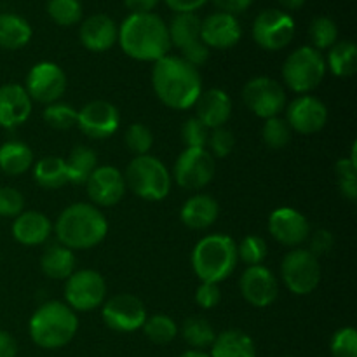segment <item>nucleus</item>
Segmentation results:
<instances>
[{
	"instance_id": "obj_1",
	"label": "nucleus",
	"mask_w": 357,
	"mask_h": 357,
	"mask_svg": "<svg viewBox=\"0 0 357 357\" xmlns=\"http://www.w3.org/2000/svg\"><path fill=\"white\" fill-rule=\"evenodd\" d=\"M152 87L157 100L171 110H188L204 91L197 66L174 54L153 63Z\"/></svg>"
},
{
	"instance_id": "obj_2",
	"label": "nucleus",
	"mask_w": 357,
	"mask_h": 357,
	"mask_svg": "<svg viewBox=\"0 0 357 357\" xmlns=\"http://www.w3.org/2000/svg\"><path fill=\"white\" fill-rule=\"evenodd\" d=\"M117 42L136 61L155 63L171 51L167 23L155 13L129 14L119 26Z\"/></svg>"
},
{
	"instance_id": "obj_3",
	"label": "nucleus",
	"mask_w": 357,
	"mask_h": 357,
	"mask_svg": "<svg viewBox=\"0 0 357 357\" xmlns=\"http://www.w3.org/2000/svg\"><path fill=\"white\" fill-rule=\"evenodd\" d=\"M59 244L72 251H84L98 246L108 234V220L100 208L91 202H75L59 213L52 225Z\"/></svg>"
},
{
	"instance_id": "obj_4",
	"label": "nucleus",
	"mask_w": 357,
	"mask_h": 357,
	"mask_svg": "<svg viewBox=\"0 0 357 357\" xmlns=\"http://www.w3.org/2000/svg\"><path fill=\"white\" fill-rule=\"evenodd\" d=\"M79 331V317L65 302L51 300L31 314L28 333L37 347L58 351L66 347Z\"/></svg>"
},
{
	"instance_id": "obj_5",
	"label": "nucleus",
	"mask_w": 357,
	"mask_h": 357,
	"mask_svg": "<svg viewBox=\"0 0 357 357\" xmlns=\"http://www.w3.org/2000/svg\"><path fill=\"white\" fill-rule=\"evenodd\" d=\"M190 264L199 281L220 284L234 274L239 264L237 243L227 234H209L194 246Z\"/></svg>"
},
{
	"instance_id": "obj_6",
	"label": "nucleus",
	"mask_w": 357,
	"mask_h": 357,
	"mask_svg": "<svg viewBox=\"0 0 357 357\" xmlns=\"http://www.w3.org/2000/svg\"><path fill=\"white\" fill-rule=\"evenodd\" d=\"M126 187L136 195L149 202H159L169 195L173 187V178L166 164L150 153L132 157L124 173Z\"/></svg>"
},
{
	"instance_id": "obj_7",
	"label": "nucleus",
	"mask_w": 357,
	"mask_h": 357,
	"mask_svg": "<svg viewBox=\"0 0 357 357\" xmlns=\"http://www.w3.org/2000/svg\"><path fill=\"white\" fill-rule=\"evenodd\" d=\"M324 54L312 45L295 49L282 63V82L295 94H310L326 75Z\"/></svg>"
},
{
	"instance_id": "obj_8",
	"label": "nucleus",
	"mask_w": 357,
	"mask_h": 357,
	"mask_svg": "<svg viewBox=\"0 0 357 357\" xmlns=\"http://www.w3.org/2000/svg\"><path fill=\"white\" fill-rule=\"evenodd\" d=\"M321 275L319 258L305 248H293L282 258L281 279L293 295L307 296L316 291Z\"/></svg>"
},
{
	"instance_id": "obj_9",
	"label": "nucleus",
	"mask_w": 357,
	"mask_h": 357,
	"mask_svg": "<svg viewBox=\"0 0 357 357\" xmlns=\"http://www.w3.org/2000/svg\"><path fill=\"white\" fill-rule=\"evenodd\" d=\"M201 21L197 13H185L174 14L167 24L171 47H176L180 51V58L197 68L208 63L211 52L201 38Z\"/></svg>"
},
{
	"instance_id": "obj_10",
	"label": "nucleus",
	"mask_w": 357,
	"mask_h": 357,
	"mask_svg": "<svg viewBox=\"0 0 357 357\" xmlns=\"http://www.w3.org/2000/svg\"><path fill=\"white\" fill-rule=\"evenodd\" d=\"M295 31L296 24L291 14L278 7H271L255 17L251 37L255 44L265 51H282L291 44Z\"/></svg>"
},
{
	"instance_id": "obj_11",
	"label": "nucleus",
	"mask_w": 357,
	"mask_h": 357,
	"mask_svg": "<svg viewBox=\"0 0 357 357\" xmlns=\"http://www.w3.org/2000/svg\"><path fill=\"white\" fill-rule=\"evenodd\" d=\"M243 101L248 110L260 119L278 117L288 105L284 86L267 75H258L248 80L243 87Z\"/></svg>"
},
{
	"instance_id": "obj_12",
	"label": "nucleus",
	"mask_w": 357,
	"mask_h": 357,
	"mask_svg": "<svg viewBox=\"0 0 357 357\" xmlns=\"http://www.w3.org/2000/svg\"><path fill=\"white\" fill-rule=\"evenodd\" d=\"M107 300V281L93 268L75 271L65 281V303L75 312L100 309Z\"/></svg>"
},
{
	"instance_id": "obj_13",
	"label": "nucleus",
	"mask_w": 357,
	"mask_h": 357,
	"mask_svg": "<svg viewBox=\"0 0 357 357\" xmlns=\"http://www.w3.org/2000/svg\"><path fill=\"white\" fill-rule=\"evenodd\" d=\"M216 174V159L206 149H185L178 155L171 178L183 190H202Z\"/></svg>"
},
{
	"instance_id": "obj_14",
	"label": "nucleus",
	"mask_w": 357,
	"mask_h": 357,
	"mask_svg": "<svg viewBox=\"0 0 357 357\" xmlns=\"http://www.w3.org/2000/svg\"><path fill=\"white\" fill-rule=\"evenodd\" d=\"M68 79L65 70L52 61L35 63L24 79V91L33 103L51 105L61 101L66 93Z\"/></svg>"
},
{
	"instance_id": "obj_15",
	"label": "nucleus",
	"mask_w": 357,
	"mask_h": 357,
	"mask_svg": "<svg viewBox=\"0 0 357 357\" xmlns=\"http://www.w3.org/2000/svg\"><path fill=\"white\" fill-rule=\"evenodd\" d=\"M101 317L112 331L132 333L136 330H142L149 314H146L145 303L138 296L122 293V295L105 300L101 305Z\"/></svg>"
},
{
	"instance_id": "obj_16",
	"label": "nucleus",
	"mask_w": 357,
	"mask_h": 357,
	"mask_svg": "<svg viewBox=\"0 0 357 357\" xmlns=\"http://www.w3.org/2000/svg\"><path fill=\"white\" fill-rule=\"evenodd\" d=\"M284 121L293 132L310 136L319 132L328 124V107L312 94H300L293 98L284 108Z\"/></svg>"
},
{
	"instance_id": "obj_17",
	"label": "nucleus",
	"mask_w": 357,
	"mask_h": 357,
	"mask_svg": "<svg viewBox=\"0 0 357 357\" xmlns=\"http://www.w3.org/2000/svg\"><path fill=\"white\" fill-rule=\"evenodd\" d=\"M121 114L110 101L94 100L84 105L77 115V126L91 139H107L117 132Z\"/></svg>"
},
{
	"instance_id": "obj_18",
	"label": "nucleus",
	"mask_w": 357,
	"mask_h": 357,
	"mask_svg": "<svg viewBox=\"0 0 357 357\" xmlns=\"http://www.w3.org/2000/svg\"><path fill=\"white\" fill-rule=\"evenodd\" d=\"M84 187H86L91 204L96 208H112L119 204L128 190L124 173L112 164L98 166Z\"/></svg>"
},
{
	"instance_id": "obj_19",
	"label": "nucleus",
	"mask_w": 357,
	"mask_h": 357,
	"mask_svg": "<svg viewBox=\"0 0 357 357\" xmlns=\"http://www.w3.org/2000/svg\"><path fill=\"white\" fill-rule=\"evenodd\" d=\"M267 230L279 244L286 248H300L310 236V223L305 215L295 208L282 206L268 216Z\"/></svg>"
},
{
	"instance_id": "obj_20",
	"label": "nucleus",
	"mask_w": 357,
	"mask_h": 357,
	"mask_svg": "<svg viewBox=\"0 0 357 357\" xmlns=\"http://www.w3.org/2000/svg\"><path fill=\"white\" fill-rule=\"evenodd\" d=\"M239 291L243 298L257 309H267L278 300L279 282L274 272L265 265L246 267L239 279Z\"/></svg>"
},
{
	"instance_id": "obj_21",
	"label": "nucleus",
	"mask_w": 357,
	"mask_h": 357,
	"mask_svg": "<svg viewBox=\"0 0 357 357\" xmlns=\"http://www.w3.org/2000/svg\"><path fill=\"white\" fill-rule=\"evenodd\" d=\"M201 38L209 51H225L239 44L243 38V26L237 16L216 10L201 21Z\"/></svg>"
},
{
	"instance_id": "obj_22",
	"label": "nucleus",
	"mask_w": 357,
	"mask_h": 357,
	"mask_svg": "<svg viewBox=\"0 0 357 357\" xmlns=\"http://www.w3.org/2000/svg\"><path fill=\"white\" fill-rule=\"evenodd\" d=\"M33 101L17 82L0 86V128L14 129L30 119Z\"/></svg>"
},
{
	"instance_id": "obj_23",
	"label": "nucleus",
	"mask_w": 357,
	"mask_h": 357,
	"mask_svg": "<svg viewBox=\"0 0 357 357\" xmlns=\"http://www.w3.org/2000/svg\"><path fill=\"white\" fill-rule=\"evenodd\" d=\"M119 38V24L107 14H93L80 21L79 40L87 51H110Z\"/></svg>"
},
{
	"instance_id": "obj_24",
	"label": "nucleus",
	"mask_w": 357,
	"mask_h": 357,
	"mask_svg": "<svg viewBox=\"0 0 357 357\" xmlns=\"http://www.w3.org/2000/svg\"><path fill=\"white\" fill-rule=\"evenodd\" d=\"M194 108V117L199 119L209 131L216 128H225L227 122L232 117V100H230L229 93L220 87L202 91Z\"/></svg>"
},
{
	"instance_id": "obj_25",
	"label": "nucleus",
	"mask_w": 357,
	"mask_h": 357,
	"mask_svg": "<svg viewBox=\"0 0 357 357\" xmlns=\"http://www.w3.org/2000/svg\"><path fill=\"white\" fill-rule=\"evenodd\" d=\"M13 237L23 246H40L52 234V222L40 211H23L10 227Z\"/></svg>"
},
{
	"instance_id": "obj_26",
	"label": "nucleus",
	"mask_w": 357,
	"mask_h": 357,
	"mask_svg": "<svg viewBox=\"0 0 357 357\" xmlns=\"http://www.w3.org/2000/svg\"><path fill=\"white\" fill-rule=\"evenodd\" d=\"M220 216V204L208 194H195L183 202L180 209V220L187 229L206 230Z\"/></svg>"
},
{
	"instance_id": "obj_27",
	"label": "nucleus",
	"mask_w": 357,
	"mask_h": 357,
	"mask_svg": "<svg viewBox=\"0 0 357 357\" xmlns=\"http://www.w3.org/2000/svg\"><path fill=\"white\" fill-rule=\"evenodd\" d=\"M75 251L68 250L58 241L47 244L40 257L42 272L54 281H66L75 272Z\"/></svg>"
},
{
	"instance_id": "obj_28",
	"label": "nucleus",
	"mask_w": 357,
	"mask_h": 357,
	"mask_svg": "<svg viewBox=\"0 0 357 357\" xmlns=\"http://www.w3.org/2000/svg\"><path fill=\"white\" fill-rule=\"evenodd\" d=\"M209 357H257V345L246 331L225 330L216 335Z\"/></svg>"
},
{
	"instance_id": "obj_29",
	"label": "nucleus",
	"mask_w": 357,
	"mask_h": 357,
	"mask_svg": "<svg viewBox=\"0 0 357 357\" xmlns=\"http://www.w3.org/2000/svg\"><path fill=\"white\" fill-rule=\"evenodd\" d=\"M31 24L16 13H0V49L17 51L30 44Z\"/></svg>"
},
{
	"instance_id": "obj_30",
	"label": "nucleus",
	"mask_w": 357,
	"mask_h": 357,
	"mask_svg": "<svg viewBox=\"0 0 357 357\" xmlns=\"http://www.w3.org/2000/svg\"><path fill=\"white\" fill-rule=\"evenodd\" d=\"M35 164L33 150L23 142L9 139L0 145V171L7 176H20L30 171Z\"/></svg>"
},
{
	"instance_id": "obj_31",
	"label": "nucleus",
	"mask_w": 357,
	"mask_h": 357,
	"mask_svg": "<svg viewBox=\"0 0 357 357\" xmlns=\"http://www.w3.org/2000/svg\"><path fill=\"white\" fill-rule=\"evenodd\" d=\"M66 166V178L68 183L72 185H86L93 171L96 169L98 155L91 146L87 145H77L73 146L70 155L65 159Z\"/></svg>"
},
{
	"instance_id": "obj_32",
	"label": "nucleus",
	"mask_w": 357,
	"mask_h": 357,
	"mask_svg": "<svg viewBox=\"0 0 357 357\" xmlns=\"http://www.w3.org/2000/svg\"><path fill=\"white\" fill-rule=\"evenodd\" d=\"M33 171V180L38 187L45 190H58V188L68 185L66 178L65 159L58 155H47L38 159L31 167Z\"/></svg>"
},
{
	"instance_id": "obj_33",
	"label": "nucleus",
	"mask_w": 357,
	"mask_h": 357,
	"mask_svg": "<svg viewBox=\"0 0 357 357\" xmlns=\"http://www.w3.org/2000/svg\"><path fill=\"white\" fill-rule=\"evenodd\" d=\"M324 61L326 70H330L335 77H352L357 70V45L352 40H338L328 49Z\"/></svg>"
},
{
	"instance_id": "obj_34",
	"label": "nucleus",
	"mask_w": 357,
	"mask_h": 357,
	"mask_svg": "<svg viewBox=\"0 0 357 357\" xmlns=\"http://www.w3.org/2000/svg\"><path fill=\"white\" fill-rule=\"evenodd\" d=\"M181 337L192 351H206L215 342L216 331L208 319L194 316L185 319L183 326H181Z\"/></svg>"
},
{
	"instance_id": "obj_35",
	"label": "nucleus",
	"mask_w": 357,
	"mask_h": 357,
	"mask_svg": "<svg viewBox=\"0 0 357 357\" xmlns=\"http://www.w3.org/2000/svg\"><path fill=\"white\" fill-rule=\"evenodd\" d=\"M142 330L145 333V337L155 345L171 344L176 338V335L180 333V328H178L176 321L173 317L166 316V314H153V316H149Z\"/></svg>"
},
{
	"instance_id": "obj_36",
	"label": "nucleus",
	"mask_w": 357,
	"mask_h": 357,
	"mask_svg": "<svg viewBox=\"0 0 357 357\" xmlns=\"http://www.w3.org/2000/svg\"><path fill=\"white\" fill-rule=\"evenodd\" d=\"M357 145L352 143L351 157H344L335 166V176H337L338 188L340 194L349 201L357 199V157H356Z\"/></svg>"
},
{
	"instance_id": "obj_37",
	"label": "nucleus",
	"mask_w": 357,
	"mask_h": 357,
	"mask_svg": "<svg viewBox=\"0 0 357 357\" xmlns=\"http://www.w3.org/2000/svg\"><path fill=\"white\" fill-rule=\"evenodd\" d=\"M49 17L58 26H75L82 21V3L80 0H47Z\"/></svg>"
},
{
	"instance_id": "obj_38",
	"label": "nucleus",
	"mask_w": 357,
	"mask_h": 357,
	"mask_svg": "<svg viewBox=\"0 0 357 357\" xmlns=\"http://www.w3.org/2000/svg\"><path fill=\"white\" fill-rule=\"evenodd\" d=\"M310 45L317 51H328L338 42V26L330 16L314 17L309 26Z\"/></svg>"
},
{
	"instance_id": "obj_39",
	"label": "nucleus",
	"mask_w": 357,
	"mask_h": 357,
	"mask_svg": "<svg viewBox=\"0 0 357 357\" xmlns=\"http://www.w3.org/2000/svg\"><path fill=\"white\" fill-rule=\"evenodd\" d=\"M77 115H79V110L73 105L63 103V101L45 105L44 112H42V119L45 124L56 131H68V129L75 128Z\"/></svg>"
},
{
	"instance_id": "obj_40",
	"label": "nucleus",
	"mask_w": 357,
	"mask_h": 357,
	"mask_svg": "<svg viewBox=\"0 0 357 357\" xmlns=\"http://www.w3.org/2000/svg\"><path fill=\"white\" fill-rule=\"evenodd\" d=\"M291 128L281 115L265 119L264 126H261V138H264L265 145L272 150H281L288 146L291 142Z\"/></svg>"
},
{
	"instance_id": "obj_41",
	"label": "nucleus",
	"mask_w": 357,
	"mask_h": 357,
	"mask_svg": "<svg viewBox=\"0 0 357 357\" xmlns=\"http://www.w3.org/2000/svg\"><path fill=\"white\" fill-rule=\"evenodd\" d=\"M124 143L135 157L146 155L153 146V132L143 122H135L126 129Z\"/></svg>"
},
{
	"instance_id": "obj_42",
	"label": "nucleus",
	"mask_w": 357,
	"mask_h": 357,
	"mask_svg": "<svg viewBox=\"0 0 357 357\" xmlns=\"http://www.w3.org/2000/svg\"><path fill=\"white\" fill-rule=\"evenodd\" d=\"M267 255V243H265L264 237L260 236H246L239 244H237V258H239V261H243L246 267L264 265Z\"/></svg>"
},
{
	"instance_id": "obj_43",
	"label": "nucleus",
	"mask_w": 357,
	"mask_h": 357,
	"mask_svg": "<svg viewBox=\"0 0 357 357\" xmlns=\"http://www.w3.org/2000/svg\"><path fill=\"white\" fill-rule=\"evenodd\" d=\"M330 351L333 357H357V331L352 326L337 330L331 337Z\"/></svg>"
},
{
	"instance_id": "obj_44",
	"label": "nucleus",
	"mask_w": 357,
	"mask_h": 357,
	"mask_svg": "<svg viewBox=\"0 0 357 357\" xmlns=\"http://www.w3.org/2000/svg\"><path fill=\"white\" fill-rule=\"evenodd\" d=\"M234 146H236V136H234V132L230 129L216 128L209 131L206 150L215 159H225V157H229L232 153Z\"/></svg>"
},
{
	"instance_id": "obj_45",
	"label": "nucleus",
	"mask_w": 357,
	"mask_h": 357,
	"mask_svg": "<svg viewBox=\"0 0 357 357\" xmlns=\"http://www.w3.org/2000/svg\"><path fill=\"white\" fill-rule=\"evenodd\" d=\"M209 138V129L199 119L190 117L181 126V142L185 149H206Z\"/></svg>"
},
{
	"instance_id": "obj_46",
	"label": "nucleus",
	"mask_w": 357,
	"mask_h": 357,
	"mask_svg": "<svg viewBox=\"0 0 357 357\" xmlns=\"http://www.w3.org/2000/svg\"><path fill=\"white\" fill-rule=\"evenodd\" d=\"M24 195L14 187H0V216L16 218L24 211Z\"/></svg>"
},
{
	"instance_id": "obj_47",
	"label": "nucleus",
	"mask_w": 357,
	"mask_h": 357,
	"mask_svg": "<svg viewBox=\"0 0 357 357\" xmlns=\"http://www.w3.org/2000/svg\"><path fill=\"white\" fill-rule=\"evenodd\" d=\"M222 302V291H220V284L216 282H201L195 289V303L201 309L211 310L215 309L218 303Z\"/></svg>"
},
{
	"instance_id": "obj_48",
	"label": "nucleus",
	"mask_w": 357,
	"mask_h": 357,
	"mask_svg": "<svg viewBox=\"0 0 357 357\" xmlns=\"http://www.w3.org/2000/svg\"><path fill=\"white\" fill-rule=\"evenodd\" d=\"M310 243V248L309 251H312L314 255H316L317 258H319V255H324L328 253V251H331V248H333V234L330 232V230H316V232H310L309 239H307Z\"/></svg>"
},
{
	"instance_id": "obj_49",
	"label": "nucleus",
	"mask_w": 357,
	"mask_h": 357,
	"mask_svg": "<svg viewBox=\"0 0 357 357\" xmlns=\"http://www.w3.org/2000/svg\"><path fill=\"white\" fill-rule=\"evenodd\" d=\"M211 2L215 3L216 9L222 10V13L237 16V14L250 9L251 3H253L255 0H211Z\"/></svg>"
},
{
	"instance_id": "obj_50",
	"label": "nucleus",
	"mask_w": 357,
	"mask_h": 357,
	"mask_svg": "<svg viewBox=\"0 0 357 357\" xmlns=\"http://www.w3.org/2000/svg\"><path fill=\"white\" fill-rule=\"evenodd\" d=\"M164 2L174 14H185L197 13L208 0H164Z\"/></svg>"
},
{
	"instance_id": "obj_51",
	"label": "nucleus",
	"mask_w": 357,
	"mask_h": 357,
	"mask_svg": "<svg viewBox=\"0 0 357 357\" xmlns=\"http://www.w3.org/2000/svg\"><path fill=\"white\" fill-rule=\"evenodd\" d=\"M124 3L131 14H145L153 13V9L159 6L160 0H124Z\"/></svg>"
},
{
	"instance_id": "obj_52",
	"label": "nucleus",
	"mask_w": 357,
	"mask_h": 357,
	"mask_svg": "<svg viewBox=\"0 0 357 357\" xmlns=\"http://www.w3.org/2000/svg\"><path fill=\"white\" fill-rule=\"evenodd\" d=\"M17 344L14 337L7 331L0 330V357H16Z\"/></svg>"
},
{
	"instance_id": "obj_53",
	"label": "nucleus",
	"mask_w": 357,
	"mask_h": 357,
	"mask_svg": "<svg viewBox=\"0 0 357 357\" xmlns=\"http://www.w3.org/2000/svg\"><path fill=\"white\" fill-rule=\"evenodd\" d=\"M278 2H279V6L282 7V10H286V13H288V10L302 9V7L305 6L307 0H278Z\"/></svg>"
},
{
	"instance_id": "obj_54",
	"label": "nucleus",
	"mask_w": 357,
	"mask_h": 357,
	"mask_svg": "<svg viewBox=\"0 0 357 357\" xmlns=\"http://www.w3.org/2000/svg\"><path fill=\"white\" fill-rule=\"evenodd\" d=\"M180 357H209V354L206 351H187V352H183V354H181Z\"/></svg>"
},
{
	"instance_id": "obj_55",
	"label": "nucleus",
	"mask_w": 357,
	"mask_h": 357,
	"mask_svg": "<svg viewBox=\"0 0 357 357\" xmlns=\"http://www.w3.org/2000/svg\"><path fill=\"white\" fill-rule=\"evenodd\" d=\"M282 357H291V356H282Z\"/></svg>"
}]
</instances>
